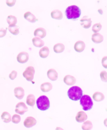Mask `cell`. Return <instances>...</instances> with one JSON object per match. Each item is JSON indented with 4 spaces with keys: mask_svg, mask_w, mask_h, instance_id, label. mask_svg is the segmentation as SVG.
Segmentation results:
<instances>
[{
    "mask_svg": "<svg viewBox=\"0 0 107 130\" xmlns=\"http://www.w3.org/2000/svg\"><path fill=\"white\" fill-rule=\"evenodd\" d=\"M103 37L99 33H96L92 35V40L95 43H101L103 41Z\"/></svg>",
    "mask_w": 107,
    "mask_h": 130,
    "instance_id": "e0dca14e",
    "label": "cell"
},
{
    "mask_svg": "<svg viewBox=\"0 0 107 130\" xmlns=\"http://www.w3.org/2000/svg\"><path fill=\"white\" fill-rule=\"evenodd\" d=\"M32 42L33 45L35 46L38 48L42 47L44 45V42L41 38L38 37H36L33 38Z\"/></svg>",
    "mask_w": 107,
    "mask_h": 130,
    "instance_id": "d6986e66",
    "label": "cell"
},
{
    "mask_svg": "<svg viewBox=\"0 0 107 130\" xmlns=\"http://www.w3.org/2000/svg\"><path fill=\"white\" fill-rule=\"evenodd\" d=\"M29 58V54L26 52H21L18 55L17 60L19 63H26L28 61Z\"/></svg>",
    "mask_w": 107,
    "mask_h": 130,
    "instance_id": "ba28073f",
    "label": "cell"
},
{
    "mask_svg": "<svg viewBox=\"0 0 107 130\" xmlns=\"http://www.w3.org/2000/svg\"><path fill=\"white\" fill-rule=\"evenodd\" d=\"M92 22L90 18L88 16H85L80 20V25L83 28L87 29L91 26Z\"/></svg>",
    "mask_w": 107,
    "mask_h": 130,
    "instance_id": "52a82bcc",
    "label": "cell"
},
{
    "mask_svg": "<svg viewBox=\"0 0 107 130\" xmlns=\"http://www.w3.org/2000/svg\"><path fill=\"white\" fill-rule=\"evenodd\" d=\"M24 17L26 20L31 23H35L38 20L34 15L32 14L29 11L27 12L26 13H25Z\"/></svg>",
    "mask_w": 107,
    "mask_h": 130,
    "instance_id": "2e32d148",
    "label": "cell"
},
{
    "mask_svg": "<svg viewBox=\"0 0 107 130\" xmlns=\"http://www.w3.org/2000/svg\"><path fill=\"white\" fill-rule=\"evenodd\" d=\"M93 99L97 102L102 101L105 99V96L101 92H97L93 94Z\"/></svg>",
    "mask_w": 107,
    "mask_h": 130,
    "instance_id": "d4e9b609",
    "label": "cell"
},
{
    "mask_svg": "<svg viewBox=\"0 0 107 130\" xmlns=\"http://www.w3.org/2000/svg\"><path fill=\"white\" fill-rule=\"evenodd\" d=\"M102 28V25L100 23H97L95 24L92 28V30L95 34L99 32Z\"/></svg>",
    "mask_w": 107,
    "mask_h": 130,
    "instance_id": "f1b7e54d",
    "label": "cell"
},
{
    "mask_svg": "<svg viewBox=\"0 0 107 130\" xmlns=\"http://www.w3.org/2000/svg\"><path fill=\"white\" fill-rule=\"evenodd\" d=\"M64 45L61 43H57L54 46V51L56 53L63 52L64 50Z\"/></svg>",
    "mask_w": 107,
    "mask_h": 130,
    "instance_id": "cb8c5ba5",
    "label": "cell"
},
{
    "mask_svg": "<svg viewBox=\"0 0 107 130\" xmlns=\"http://www.w3.org/2000/svg\"><path fill=\"white\" fill-rule=\"evenodd\" d=\"M7 30L6 29H4L3 28H0V38L4 37L5 36L6 34Z\"/></svg>",
    "mask_w": 107,
    "mask_h": 130,
    "instance_id": "e575fe53",
    "label": "cell"
},
{
    "mask_svg": "<svg viewBox=\"0 0 107 130\" xmlns=\"http://www.w3.org/2000/svg\"><path fill=\"white\" fill-rule=\"evenodd\" d=\"M8 30L12 34L14 35H17L19 34V28L18 26H15L12 27H8Z\"/></svg>",
    "mask_w": 107,
    "mask_h": 130,
    "instance_id": "83f0119b",
    "label": "cell"
},
{
    "mask_svg": "<svg viewBox=\"0 0 107 130\" xmlns=\"http://www.w3.org/2000/svg\"><path fill=\"white\" fill-rule=\"evenodd\" d=\"M12 122L15 124L19 123L21 121V117L18 114H14L12 118Z\"/></svg>",
    "mask_w": 107,
    "mask_h": 130,
    "instance_id": "f546056e",
    "label": "cell"
},
{
    "mask_svg": "<svg viewBox=\"0 0 107 130\" xmlns=\"http://www.w3.org/2000/svg\"><path fill=\"white\" fill-rule=\"evenodd\" d=\"M49 54V50L47 46H44L40 50L39 54L41 58H47Z\"/></svg>",
    "mask_w": 107,
    "mask_h": 130,
    "instance_id": "ffe728a7",
    "label": "cell"
},
{
    "mask_svg": "<svg viewBox=\"0 0 107 130\" xmlns=\"http://www.w3.org/2000/svg\"><path fill=\"white\" fill-rule=\"evenodd\" d=\"M85 48V44L83 41H77L75 43L74 49L75 51L77 52L80 53L83 52Z\"/></svg>",
    "mask_w": 107,
    "mask_h": 130,
    "instance_id": "8fae6325",
    "label": "cell"
},
{
    "mask_svg": "<svg viewBox=\"0 0 107 130\" xmlns=\"http://www.w3.org/2000/svg\"><path fill=\"white\" fill-rule=\"evenodd\" d=\"M36 105L38 109L44 111L49 109L50 107V102L49 99L45 95H42L36 100Z\"/></svg>",
    "mask_w": 107,
    "mask_h": 130,
    "instance_id": "3957f363",
    "label": "cell"
},
{
    "mask_svg": "<svg viewBox=\"0 0 107 130\" xmlns=\"http://www.w3.org/2000/svg\"><path fill=\"white\" fill-rule=\"evenodd\" d=\"M1 117V119L4 121V122L6 123H9L11 121V115L8 112L5 111L3 113Z\"/></svg>",
    "mask_w": 107,
    "mask_h": 130,
    "instance_id": "484cf974",
    "label": "cell"
},
{
    "mask_svg": "<svg viewBox=\"0 0 107 130\" xmlns=\"http://www.w3.org/2000/svg\"><path fill=\"white\" fill-rule=\"evenodd\" d=\"M102 64L105 69H107V56H105L102 60Z\"/></svg>",
    "mask_w": 107,
    "mask_h": 130,
    "instance_id": "d6a6232c",
    "label": "cell"
},
{
    "mask_svg": "<svg viewBox=\"0 0 107 130\" xmlns=\"http://www.w3.org/2000/svg\"><path fill=\"white\" fill-rule=\"evenodd\" d=\"M100 77L102 81L107 82V73L105 71H102L100 73Z\"/></svg>",
    "mask_w": 107,
    "mask_h": 130,
    "instance_id": "4dcf8cb0",
    "label": "cell"
},
{
    "mask_svg": "<svg viewBox=\"0 0 107 130\" xmlns=\"http://www.w3.org/2000/svg\"><path fill=\"white\" fill-rule=\"evenodd\" d=\"M26 103L28 105L33 107L35 103V97L33 94H30L27 96Z\"/></svg>",
    "mask_w": 107,
    "mask_h": 130,
    "instance_id": "603a6c76",
    "label": "cell"
},
{
    "mask_svg": "<svg viewBox=\"0 0 107 130\" xmlns=\"http://www.w3.org/2000/svg\"><path fill=\"white\" fill-rule=\"evenodd\" d=\"M80 103L83 106V110L87 111L90 110L93 106V102L90 96L84 95L80 99Z\"/></svg>",
    "mask_w": 107,
    "mask_h": 130,
    "instance_id": "277c9868",
    "label": "cell"
},
{
    "mask_svg": "<svg viewBox=\"0 0 107 130\" xmlns=\"http://www.w3.org/2000/svg\"><path fill=\"white\" fill-rule=\"evenodd\" d=\"M75 119L77 122L79 123L84 122L85 120L87 119V115L84 112L80 111L77 113Z\"/></svg>",
    "mask_w": 107,
    "mask_h": 130,
    "instance_id": "4fadbf2b",
    "label": "cell"
},
{
    "mask_svg": "<svg viewBox=\"0 0 107 130\" xmlns=\"http://www.w3.org/2000/svg\"><path fill=\"white\" fill-rule=\"evenodd\" d=\"M92 124L90 121H87L84 122L82 126V128L83 130H90L92 128Z\"/></svg>",
    "mask_w": 107,
    "mask_h": 130,
    "instance_id": "4316f807",
    "label": "cell"
},
{
    "mask_svg": "<svg viewBox=\"0 0 107 130\" xmlns=\"http://www.w3.org/2000/svg\"><path fill=\"white\" fill-rule=\"evenodd\" d=\"M47 32L45 29L42 28H38L35 30L34 32V36H38L40 38H43L45 37Z\"/></svg>",
    "mask_w": 107,
    "mask_h": 130,
    "instance_id": "9a60e30c",
    "label": "cell"
},
{
    "mask_svg": "<svg viewBox=\"0 0 107 130\" xmlns=\"http://www.w3.org/2000/svg\"><path fill=\"white\" fill-rule=\"evenodd\" d=\"M51 17L52 18L57 20H61L63 18V15L62 12L59 10H55L51 12Z\"/></svg>",
    "mask_w": 107,
    "mask_h": 130,
    "instance_id": "ac0fdd59",
    "label": "cell"
},
{
    "mask_svg": "<svg viewBox=\"0 0 107 130\" xmlns=\"http://www.w3.org/2000/svg\"><path fill=\"white\" fill-rule=\"evenodd\" d=\"M17 75V72H16V71H13L10 74L9 77L11 80H14L16 78Z\"/></svg>",
    "mask_w": 107,
    "mask_h": 130,
    "instance_id": "1f68e13d",
    "label": "cell"
},
{
    "mask_svg": "<svg viewBox=\"0 0 107 130\" xmlns=\"http://www.w3.org/2000/svg\"><path fill=\"white\" fill-rule=\"evenodd\" d=\"M52 88V86L50 83L46 82L42 84L41 86V89L44 92H48Z\"/></svg>",
    "mask_w": 107,
    "mask_h": 130,
    "instance_id": "7402d4cb",
    "label": "cell"
},
{
    "mask_svg": "<svg viewBox=\"0 0 107 130\" xmlns=\"http://www.w3.org/2000/svg\"><path fill=\"white\" fill-rule=\"evenodd\" d=\"M7 21L9 24V27H12L15 26L17 22V18L15 16L12 15H10L8 17Z\"/></svg>",
    "mask_w": 107,
    "mask_h": 130,
    "instance_id": "44dd1931",
    "label": "cell"
},
{
    "mask_svg": "<svg viewBox=\"0 0 107 130\" xmlns=\"http://www.w3.org/2000/svg\"><path fill=\"white\" fill-rule=\"evenodd\" d=\"M64 82L67 85L72 86L75 84V83L76 82V79L73 76L68 75L64 77Z\"/></svg>",
    "mask_w": 107,
    "mask_h": 130,
    "instance_id": "7c38bea8",
    "label": "cell"
},
{
    "mask_svg": "<svg viewBox=\"0 0 107 130\" xmlns=\"http://www.w3.org/2000/svg\"><path fill=\"white\" fill-rule=\"evenodd\" d=\"M65 13L67 19H76L80 17L81 11L79 7L72 5L68 7Z\"/></svg>",
    "mask_w": 107,
    "mask_h": 130,
    "instance_id": "6da1fadb",
    "label": "cell"
},
{
    "mask_svg": "<svg viewBox=\"0 0 107 130\" xmlns=\"http://www.w3.org/2000/svg\"><path fill=\"white\" fill-rule=\"evenodd\" d=\"M47 76L49 79L52 81H55L58 78V73L54 69H50L47 71Z\"/></svg>",
    "mask_w": 107,
    "mask_h": 130,
    "instance_id": "5bb4252c",
    "label": "cell"
},
{
    "mask_svg": "<svg viewBox=\"0 0 107 130\" xmlns=\"http://www.w3.org/2000/svg\"><path fill=\"white\" fill-rule=\"evenodd\" d=\"M68 95L71 100L77 101L80 100L83 96V91L80 87L73 86L69 89L68 91Z\"/></svg>",
    "mask_w": 107,
    "mask_h": 130,
    "instance_id": "7a4b0ae2",
    "label": "cell"
},
{
    "mask_svg": "<svg viewBox=\"0 0 107 130\" xmlns=\"http://www.w3.org/2000/svg\"><path fill=\"white\" fill-rule=\"evenodd\" d=\"M56 130H64L62 128H60V127H57L56 128Z\"/></svg>",
    "mask_w": 107,
    "mask_h": 130,
    "instance_id": "8d00e7d4",
    "label": "cell"
},
{
    "mask_svg": "<svg viewBox=\"0 0 107 130\" xmlns=\"http://www.w3.org/2000/svg\"><path fill=\"white\" fill-rule=\"evenodd\" d=\"M104 123L105 125V126L107 127V119H105L104 121Z\"/></svg>",
    "mask_w": 107,
    "mask_h": 130,
    "instance_id": "d590c367",
    "label": "cell"
},
{
    "mask_svg": "<svg viewBox=\"0 0 107 130\" xmlns=\"http://www.w3.org/2000/svg\"><path fill=\"white\" fill-rule=\"evenodd\" d=\"M35 73V70L32 66H29L23 72V75L27 80L32 81L34 78V75Z\"/></svg>",
    "mask_w": 107,
    "mask_h": 130,
    "instance_id": "5b68a950",
    "label": "cell"
},
{
    "mask_svg": "<svg viewBox=\"0 0 107 130\" xmlns=\"http://www.w3.org/2000/svg\"><path fill=\"white\" fill-rule=\"evenodd\" d=\"M14 92L16 97L19 99H22L24 95V90L22 87H16L14 89Z\"/></svg>",
    "mask_w": 107,
    "mask_h": 130,
    "instance_id": "30bf717a",
    "label": "cell"
},
{
    "mask_svg": "<svg viewBox=\"0 0 107 130\" xmlns=\"http://www.w3.org/2000/svg\"><path fill=\"white\" fill-rule=\"evenodd\" d=\"M16 1V0H12V1H6V4L8 6L12 7L14 6L15 4Z\"/></svg>",
    "mask_w": 107,
    "mask_h": 130,
    "instance_id": "836d02e7",
    "label": "cell"
},
{
    "mask_svg": "<svg viewBox=\"0 0 107 130\" xmlns=\"http://www.w3.org/2000/svg\"><path fill=\"white\" fill-rule=\"evenodd\" d=\"M36 120L34 118L29 116L25 120L23 124L26 128H30L36 124Z\"/></svg>",
    "mask_w": 107,
    "mask_h": 130,
    "instance_id": "9c48e42d",
    "label": "cell"
},
{
    "mask_svg": "<svg viewBox=\"0 0 107 130\" xmlns=\"http://www.w3.org/2000/svg\"><path fill=\"white\" fill-rule=\"evenodd\" d=\"M28 110V108L23 102L19 103L16 106V112L20 115H23Z\"/></svg>",
    "mask_w": 107,
    "mask_h": 130,
    "instance_id": "8992f818",
    "label": "cell"
}]
</instances>
